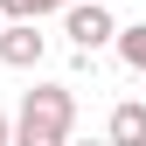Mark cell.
<instances>
[{"label":"cell","instance_id":"1","mask_svg":"<svg viewBox=\"0 0 146 146\" xmlns=\"http://www.w3.org/2000/svg\"><path fill=\"white\" fill-rule=\"evenodd\" d=\"M70 125H77L70 84H35L14 111V146H70Z\"/></svg>","mask_w":146,"mask_h":146},{"label":"cell","instance_id":"2","mask_svg":"<svg viewBox=\"0 0 146 146\" xmlns=\"http://www.w3.org/2000/svg\"><path fill=\"white\" fill-rule=\"evenodd\" d=\"M63 35L84 49V56H98V49L118 35V21H111V7H104V0H70V7H63Z\"/></svg>","mask_w":146,"mask_h":146},{"label":"cell","instance_id":"3","mask_svg":"<svg viewBox=\"0 0 146 146\" xmlns=\"http://www.w3.org/2000/svg\"><path fill=\"white\" fill-rule=\"evenodd\" d=\"M49 56V35H35V21H7L0 28V63L7 70H35Z\"/></svg>","mask_w":146,"mask_h":146},{"label":"cell","instance_id":"4","mask_svg":"<svg viewBox=\"0 0 146 146\" xmlns=\"http://www.w3.org/2000/svg\"><path fill=\"white\" fill-rule=\"evenodd\" d=\"M111 146H146V104L139 98H125L118 111H111V132H104Z\"/></svg>","mask_w":146,"mask_h":146},{"label":"cell","instance_id":"5","mask_svg":"<svg viewBox=\"0 0 146 146\" xmlns=\"http://www.w3.org/2000/svg\"><path fill=\"white\" fill-rule=\"evenodd\" d=\"M111 49H118V63L132 70V77H146V21H132V28H118V35H111Z\"/></svg>","mask_w":146,"mask_h":146},{"label":"cell","instance_id":"6","mask_svg":"<svg viewBox=\"0 0 146 146\" xmlns=\"http://www.w3.org/2000/svg\"><path fill=\"white\" fill-rule=\"evenodd\" d=\"M0 14L7 21H42V14H56V0H0Z\"/></svg>","mask_w":146,"mask_h":146},{"label":"cell","instance_id":"7","mask_svg":"<svg viewBox=\"0 0 146 146\" xmlns=\"http://www.w3.org/2000/svg\"><path fill=\"white\" fill-rule=\"evenodd\" d=\"M0 146H14V118L7 111H0Z\"/></svg>","mask_w":146,"mask_h":146},{"label":"cell","instance_id":"8","mask_svg":"<svg viewBox=\"0 0 146 146\" xmlns=\"http://www.w3.org/2000/svg\"><path fill=\"white\" fill-rule=\"evenodd\" d=\"M70 146H77V139H70ZM84 146H111V139H84Z\"/></svg>","mask_w":146,"mask_h":146},{"label":"cell","instance_id":"9","mask_svg":"<svg viewBox=\"0 0 146 146\" xmlns=\"http://www.w3.org/2000/svg\"><path fill=\"white\" fill-rule=\"evenodd\" d=\"M56 7H70V0H56Z\"/></svg>","mask_w":146,"mask_h":146}]
</instances>
